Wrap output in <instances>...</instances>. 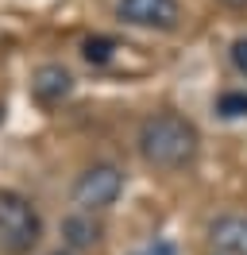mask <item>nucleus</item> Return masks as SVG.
I'll return each instance as SVG.
<instances>
[{
    "instance_id": "nucleus-5",
    "label": "nucleus",
    "mask_w": 247,
    "mask_h": 255,
    "mask_svg": "<svg viewBox=\"0 0 247 255\" xmlns=\"http://www.w3.org/2000/svg\"><path fill=\"white\" fill-rule=\"evenodd\" d=\"M209 244L220 255H247V213H220L209 224Z\"/></svg>"
},
{
    "instance_id": "nucleus-11",
    "label": "nucleus",
    "mask_w": 247,
    "mask_h": 255,
    "mask_svg": "<svg viewBox=\"0 0 247 255\" xmlns=\"http://www.w3.org/2000/svg\"><path fill=\"white\" fill-rule=\"evenodd\" d=\"M139 255H174V248H170L166 240H158L154 248H147V252H139Z\"/></svg>"
},
{
    "instance_id": "nucleus-13",
    "label": "nucleus",
    "mask_w": 247,
    "mask_h": 255,
    "mask_svg": "<svg viewBox=\"0 0 247 255\" xmlns=\"http://www.w3.org/2000/svg\"><path fill=\"white\" fill-rule=\"evenodd\" d=\"M58 255H62V252H58Z\"/></svg>"
},
{
    "instance_id": "nucleus-10",
    "label": "nucleus",
    "mask_w": 247,
    "mask_h": 255,
    "mask_svg": "<svg viewBox=\"0 0 247 255\" xmlns=\"http://www.w3.org/2000/svg\"><path fill=\"white\" fill-rule=\"evenodd\" d=\"M228 54H232V66H236V70H240V74L247 78V39H236Z\"/></svg>"
},
{
    "instance_id": "nucleus-7",
    "label": "nucleus",
    "mask_w": 247,
    "mask_h": 255,
    "mask_svg": "<svg viewBox=\"0 0 247 255\" xmlns=\"http://www.w3.org/2000/svg\"><path fill=\"white\" fill-rule=\"evenodd\" d=\"M62 236H66V244H70L74 252H81V248H93V244L101 240V224L93 221V213H81V209H77L74 217L62 221Z\"/></svg>"
},
{
    "instance_id": "nucleus-9",
    "label": "nucleus",
    "mask_w": 247,
    "mask_h": 255,
    "mask_svg": "<svg viewBox=\"0 0 247 255\" xmlns=\"http://www.w3.org/2000/svg\"><path fill=\"white\" fill-rule=\"evenodd\" d=\"M216 116L224 120H244L247 116V89H228L216 97Z\"/></svg>"
},
{
    "instance_id": "nucleus-6",
    "label": "nucleus",
    "mask_w": 247,
    "mask_h": 255,
    "mask_svg": "<svg viewBox=\"0 0 247 255\" xmlns=\"http://www.w3.org/2000/svg\"><path fill=\"white\" fill-rule=\"evenodd\" d=\"M31 93H35V101H43V105H58V101H66V97L74 93V74L58 62H46V66L35 70Z\"/></svg>"
},
{
    "instance_id": "nucleus-2",
    "label": "nucleus",
    "mask_w": 247,
    "mask_h": 255,
    "mask_svg": "<svg viewBox=\"0 0 247 255\" xmlns=\"http://www.w3.org/2000/svg\"><path fill=\"white\" fill-rule=\"evenodd\" d=\"M43 236V217L31 197L0 190V255H27Z\"/></svg>"
},
{
    "instance_id": "nucleus-3",
    "label": "nucleus",
    "mask_w": 247,
    "mask_h": 255,
    "mask_svg": "<svg viewBox=\"0 0 247 255\" xmlns=\"http://www.w3.org/2000/svg\"><path fill=\"white\" fill-rule=\"evenodd\" d=\"M124 193V170L116 162H93L70 186V201L81 213H101V209L116 205V197Z\"/></svg>"
},
{
    "instance_id": "nucleus-8",
    "label": "nucleus",
    "mask_w": 247,
    "mask_h": 255,
    "mask_svg": "<svg viewBox=\"0 0 247 255\" xmlns=\"http://www.w3.org/2000/svg\"><path fill=\"white\" fill-rule=\"evenodd\" d=\"M112 54H116V39H108V35H89V39L81 43V58L93 62V66L112 62Z\"/></svg>"
},
{
    "instance_id": "nucleus-12",
    "label": "nucleus",
    "mask_w": 247,
    "mask_h": 255,
    "mask_svg": "<svg viewBox=\"0 0 247 255\" xmlns=\"http://www.w3.org/2000/svg\"><path fill=\"white\" fill-rule=\"evenodd\" d=\"M220 4H228V8H240V12L247 8V0H220Z\"/></svg>"
},
{
    "instance_id": "nucleus-1",
    "label": "nucleus",
    "mask_w": 247,
    "mask_h": 255,
    "mask_svg": "<svg viewBox=\"0 0 247 255\" xmlns=\"http://www.w3.org/2000/svg\"><path fill=\"white\" fill-rule=\"evenodd\" d=\"M135 143H139L143 162H151L158 170H182L197 159L201 135L193 128V120H185L178 112H151L139 124Z\"/></svg>"
},
{
    "instance_id": "nucleus-4",
    "label": "nucleus",
    "mask_w": 247,
    "mask_h": 255,
    "mask_svg": "<svg viewBox=\"0 0 247 255\" xmlns=\"http://www.w3.org/2000/svg\"><path fill=\"white\" fill-rule=\"evenodd\" d=\"M116 16L131 27H158L170 31L178 23V0H120Z\"/></svg>"
}]
</instances>
